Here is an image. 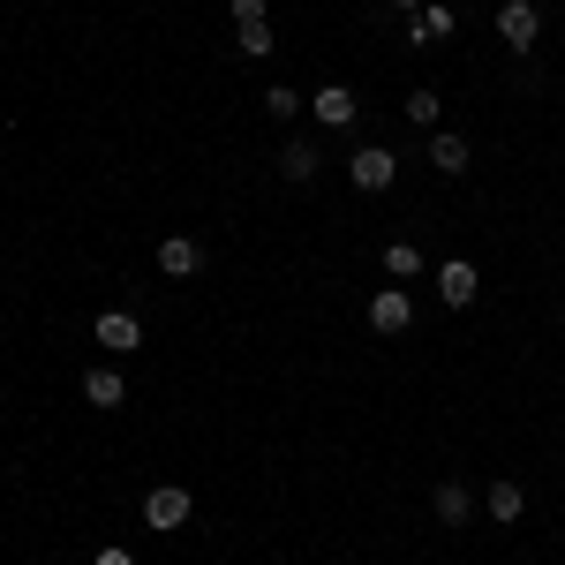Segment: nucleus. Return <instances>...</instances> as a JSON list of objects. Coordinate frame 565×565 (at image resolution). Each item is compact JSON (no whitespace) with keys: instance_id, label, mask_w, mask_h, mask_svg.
I'll use <instances>...</instances> for the list:
<instances>
[{"instance_id":"9","label":"nucleus","mask_w":565,"mask_h":565,"mask_svg":"<svg viewBox=\"0 0 565 565\" xmlns=\"http://www.w3.org/2000/svg\"><path fill=\"white\" fill-rule=\"evenodd\" d=\"M196 265H204V249H196V242H189V234H174V242H166V249H158V272H166V280H189V272H196Z\"/></svg>"},{"instance_id":"12","label":"nucleus","mask_w":565,"mask_h":565,"mask_svg":"<svg viewBox=\"0 0 565 565\" xmlns=\"http://www.w3.org/2000/svg\"><path fill=\"white\" fill-rule=\"evenodd\" d=\"M280 174H286V181H317V143L294 137V143L280 151Z\"/></svg>"},{"instance_id":"10","label":"nucleus","mask_w":565,"mask_h":565,"mask_svg":"<svg viewBox=\"0 0 565 565\" xmlns=\"http://www.w3.org/2000/svg\"><path fill=\"white\" fill-rule=\"evenodd\" d=\"M429 505H437V521H445V528H460V521L475 513V498H467V483H437V498H429Z\"/></svg>"},{"instance_id":"6","label":"nucleus","mask_w":565,"mask_h":565,"mask_svg":"<svg viewBox=\"0 0 565 565\" xmlns=\"http://www.w3.org/2000/svg\"><path fill=\"white\" fill-rule=\"evenodd\" d=\"M437 294H445V309H467V301L483 294V280H475V265H460V257H452V265L437 272Z\"/></svg>"},{"instance_id":"8","label":"nucleus","mask_w":565,"mask_h":565,"mask_svg":"<svg viewBox=\"0 0 565 565\" xmlns=\"http://www.w3.org/2000/svg\"><path fill=\"white\" fill-rule=\"evenodd\" d=\"M429 166H437V174H467V137L429 129Z\"/></svg>"},{"instance_id":"14","label":"nucleus","mask_w":565,"mask_h":565,"mask_svg":"<svg viewBox=\"0 0 565 565\" xmlns=\"http://www.w3.org/2000/svg\"><path fill=\"white\" fill-rule=\"evenodd\" d=\"M385 272H393V280H415V272H423V249H415V242H385Z\"/></svg>"},{"instance_id":"5","label":"nucleus","mask_w":565,"mask_h":565,"mask_svg":"<svg viewBox=\"0 0 565 565\" xmlns=\"http://www.w3.org/2000/svg\"><path fill=\"white\" fill-rule=\"evenodd\" d=\"M99 347H114V355H137V347H143V324L129 317V309H106V317H99Z\"/></svg>"},{"instance_id":"15","label":"nucleus","mask_w":565,"mask_h":565,"mask_svg":"<svg viewBox=\"0 0 565 565\" xmlns=\"http://www.w3.org/2000/svg\"><path fill=\"white\" fill-rule=\"evenodd\" d=\"M452 30H460L452 8H423V15H415V38H452Z\"/></svg>"},{"instance_id":"4","label":"nucleus","mask_w":565,"mask_h":565,"mask_svg":"<svg viewBox=\"0 0 565 565\" xmlns=\"http://www.w3.org/2000/svg\"><path fill=\"white\" fill-rule=\"evenodd\" d=\"M309 114H317L324 129H355V114H362V106H355V91H347V84H324V91L309 99Z\"/></svg>"},{"instance_id":"18","label":"nucleus","mask_w":565,"mask_h":565,"mask_svg":"<svg viewBox=\"0 0 565 565\" xmlns=\"http://www.w3.org/2000/svg\"><path fill=\"white\" fill-rule=\"evenodd\" d=\"M408 121L415 129H437V91H408Z\"/></svg>"},{"instance_id":"20","label":"nucleus","mask_w":565,"mask_h":565,"mask_svg":"<svg viewBox=\"0 0 565 565\" xmlns=\"http://www.w3.org/2000/svg\"><path fill=\"white\" fill-rule=\"evenodd\" d=\"M99 565H129V551H99Z\"/></svg>"},{"instance_id":"16","label":"nucleus","mask_w":565,"mask_h":565,"mask_svg":"<svg viewBox=\"0 0 565 565\" xmlns=\"http://www.w3.org/2000/svg\"><path fill=\"white\" fill-rule=\"evenodd\" d=\"M234 46H242L249 61H265V53H272V23H242V38H234Z\"/></svg>"},{"instance_id":"2","label":"nucleus","mask_w":565,"mask_h":565,"mask_svg":"<svg viewBox=\"0 0 565 565\" xmlns=\"http://www.w3.org/2000/svg\"><path fill=\"white\" fill-rule=\"evenodd\" d=\"M408 324H415L408 286H377V294H370V332H385V339H393V332H408Z\"/></svg>"},{"instance_id":"17","label":"nucleus","mask_w":565,"mask_h":565,"mask_svg":"<svg viewBox=\"0 0 565 565\" xmlns=\"http://www.w3.org/2000/svg\"><path fill=\"white\" fill-rule=\"evenodd\" d=\"M265 114H272V121H294V114H301V99H294L286 84H272V91H265Z\"/></svg>"},{"instance_id":"19","label":"nucleus","mask_w":565,"mask_h":565,"mask_svg":"<svg viewBox=\"0 0 565 565\" xmlns=\"http://www.w3.org/2000/svg\"><path fill=\"white\" fill-rule=\"evenodd\" d=\"M234 8V23H265V0H227Z\"/></svg>"},{"instance_id":"3","label":"nucleus","mask_w":565,"mask_h":565,"mask_svg":"<svg viewBox=\"0 0 565 565\" xmlns=\"http://www.w3.org/2000/svg\"><path fill=\"white\" fill-rule=\"evenodd\" d=\"M347 174H355V189H370V196H377V189H393V174H400V166H393V151H385V143H362V151L347 158Z\"/></svg>"},{"instance_id":"1","label":"nucleus","mask_w":565,"mask_h":565,"mask_svg":"<svg viewBox=\"0 0 565 565\" xmlns=\"http://www.w3.org/2000/svg\"><path fill=\"white\" fill-rule=\"evenodd\" d=\"M498 38H505L513 53H528V46L543 38V8H536V0H505V8H498Z\"/></svg>"},{"instance_id":"11","label":"nucleus","mask_w":565,"mask_h":565,"mask_svg":"<svg viewBox=\"0 0 565 565\" xmlns=\"http://www.w3.org/2000/svg\"><path fill=\"white\" fill-rule=\"evenodd\" d=\"M483 505H490V521H498V528H513V521L528 513V490H521V483H498V490H490Z\"/></svg>"},{"instance_id":"7","label":"nucleus","mask_w":565,"mask_h":565,"mask_svg":"<svg viewBox=\"0 0 565 565\" xmlns=\"http://www.w3.org/2000/svg\"><path fill=\"white\" fill-rule=\"evenodd\" d=\"M143 521H151V528H181V521H189V490H174V483L151 490V498H143Z\"/></svg>"},{"instance_id":"13","label":"nucleus","mask_w":565,"mask_h":565,"mask_svg":"<svg viewBox=\"0 0 565 565\" xmlns=\"http://www.w3.org/2000/svg\"><path fill=\"white\" fill-rule=\"evenodd\" d=\"M84 400H91V408H121V400H129V385H121L114 370H91V377H84Z\"/></svg>"},{"instance_id":"21","label":"nucleus","mask_w":565,"mask_h":565,"mask_svg":"<svg viewBox=\"0 0 565 565\" xmlns=\"http://www.w3.org/2000/svg\"><path fill=\"white\" fill-rule=\"evenodd\" d=\"M400 8H429V0H400Z\"/></svg>"}]
</instances>
